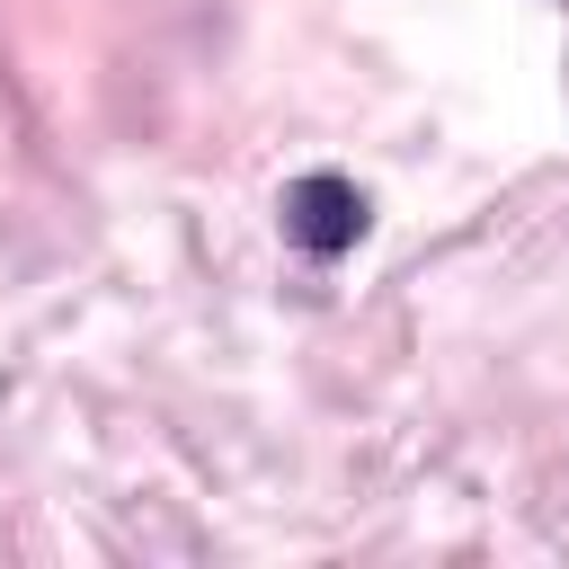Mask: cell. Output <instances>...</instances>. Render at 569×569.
I'll return each mask as SVG.
<instances>
[{"label":"cell","mask_w":569,"mask_h":569,"mask_svg":"<svg viewBox=\"0 0 569 569\" xmlns=\"http://www.w3.org/2000/svg\"><path fill=\"white\" fill-rule=\"evenodd\" d=\"M284 231H293V249H311V258H338V249H356V231H365V196L347 187V178H293L284 187Z\"/></svg>","instance_id":"1"}]
</instances>
